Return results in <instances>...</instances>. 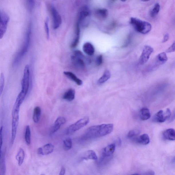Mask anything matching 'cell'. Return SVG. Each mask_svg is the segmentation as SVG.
<instances>
[{"label": "cell", "mask_w": 175, "mask_h": 175, "mask_svg": "<svg viewBox=\"0 0 175 175\" xmlns=\"http://www.w3.org/2000/svg\"><path fill=\"white\" fill-rule=\"evenodd\" d=\"M134 139L138 143L143 145H147L150 142L149 136L146 134H143L139 137H135Z\"/></svg>", "instance_id": "20"}, {"label": "cell", "mask_w": 175, "mask_h": 175, "mask_svg": "<svg viewBox=\"0 0 175 175\" xmlns=\"http://www.w3.org/2000/svg\"><path fill=\"white\" fill-rule=\"evenodd\" d=\"M116 145L115 144H111L103 148L102 154L104 157H109L113 154L115 150Z\"/></svg>", "instance_id": "16"}, {"label": "cell", "mask_w": 175, "mask_h": 175, "mask_svg": "<svg viewBox=\"0 0 175 175\" xmlns=\"http://www.w3.org/2000/svg\"><path fill=\"white\" fill-rule=\"evenodd\" d=\"M84 56L82 52L79 50L75 51L71 57L72 63L76 66L82 68L85 65L83 58Z\"/></svg>", "instance_id": "9"}, {"label": "cell", "mask_w": 175, "mask_h": 175, "mask_svg": "<svg viewBox=\"0 0 175 175\" xmlns=\"http://www.w3.org/2000/svg\"><path fill=\"white\" fill-rule=\"evenodd\" d=\"M83 50L85 54L88 56L93 55L95 52V49L93 46L90 42H86L83 46Z\"/></svg>", "instance_id": "19"}, {"label": "cell", "mask_w": 175, "mask_h": 175, "mask_svg": "<svg viewBox=\"0 0 175 175\" xmlns=\"http://www.w3.org/2000/svg\"><path fill=\"white\" fill-rule=\"evenodd\" d=\"M0 38L1 39L6 33L9 17L6 12L1 11L0 13Z\"/></svg>", "instance_id": "8"}, {"label": "cell", "mask_w": 175, "mask_h": 175, "mask_svg": "<svg viewBox=\"0 0 175 175\" xmlns=\"http://www.w3.org/2000/svg\"><path fill=\"white\" fill-rule=\"evenodd\" d=\"M163 135L168 140H175V130L172 128L168 129L164 132Z\"/></svg>", "instance_id": "22"}, {"label": "cell", "mask_w": 175, "mask_h": 175, "mask_svg": "<svg viewBox=\"0 0 175 175\" xmlns=\"http://www.w3.org/2000/svg\"><path fill=\"white\" fill-rule=\"evenodd\" d=\"M168 60V58L166 53L162 52L156 56L155 61L152 63L151 66L155 69L159 65L165 64Z\"/></svg>", "instance_id": "12"}, {"label": "cell", "mask_w": 175, "mask_h": 175, "mask_svg": "<svg viewBox=\"0 0 175 175\" xmlns=\"http://www.w3.org/2000/svg\"><path fill=\"white\" fill-rule=\"evenodd\" d=\"M50 10L52 17L53 28L54 30L57 29L62 24V19L61 16L55 7L52 4L50 5Z\"/></svg>", "instance_id": "7"}, {"label": "cell", "mask_w": 175, "mask_h": 175, "mask_svg": "<svg viewBox=\"0 0 175 175\" xmlns=\"http://www.w3.org/2000/svg\"><path fill=\"white\" fill-rule=\"evenodd\" d=\"M64 147L66 150H69L71 149L72 146V142L71 139L68 138L63 141Z\"/></svg>", "instance_id": "31"}, {"label": "cell", "mask_w": 175, "mask_h": 175, "mask_svg": "<svg viewBox=\"0 0 175 175\" xmlns=\"http://www.w3.org/2000/svg\"><path fill=\"white\" fill-rule=\"evenodd\" d=\"M103 58L102 55L99 56L97 57L96 59V63L98 66L101 65L103 63Z\"/></svg>", "instance_id": "36"}, {"label": "cell", "mask_w": 175, "mask_h": 175, "mask_svg": "<svg viewBox=\"0 0 175 175\" xmlns=\"http://www.w3.org/2000/svg\"><path fill=\"white\" fill-rule=\"evenodd\" d=\"M3 126H1V130H0V138H1V141H1V148L3 144Z\"/></svg>", "instance_id": "38"}, {"label": "cell", "mask_w": 175, "mask_h": 175, "mask_svg": "<svg viewBox=\"0 0 175 175\" xmlns=\"http://www.w3.org/2000/svg\"><path fill=\"white\" fill-rule=\"evenodd\" d=\"M139 117L143 121H146L151 117V114L149 109L146 107L143 108L139 112Z\"/></svg>", "instance_id": "24"}, {"label": "cell", "mask_w": 175, "mask_h": 175, "mask_svg": "<svg viewBox=\"0 0 175 175\" xmlns=\"http://www.w3.org/2000/svg\"><path fill=\"white\" fill-rule=\"evenodd\" d=\"M40 175H45L44 174H41Z\"/></svg>", "instance_id": "44"}, {"label": "cell", "mask_w": 175, "mask_h": 175, "mask_svg": "<svg viewBox=\"0 0 175 175\" xmlns=\"http://www.w3.org/2000/svg\"><path fill=\"white\" fill-rule=\"evenodd\" d=\"M66 122L65 118L63 117H59L56 120L51 130V134L56 133L59 130L62 125Z\"/></svg>", "instance_id": "14"}, {"label": "cell", "mask_w": 175, "mask_h": 175, "mask_svg": "<svg viewBox=\"0 0 175 175\" xmlns=\"http://www.w3.org/2000/svg\"><path fill=\"white\" fill-rule=\"evenodd\" d=\"M49 20L48 17H46L45 21V29L46 36L48 39H49L50 34H49Z\"/></svg>", "instance_id": "32"}, {"label": "cell", "mask_w": 175, "mask_h": 175, "mask_svg": "<svg viewBox=\"0 0 175 175\" xmlns=\"http://www.w3.org/2000/svg\"><path fill=\"white\" fill-rule=\"evenodd\" d=\"M139 133V132L138 131L131 130L129 132L128 134H127V137L129 138H132L135 137L136 136L138 135Z\"/></svg>", "instance_id": "34"}, {"label": "cell", "mask_w": 175, "mask_h": 175, "mask_svg": "<svg viewBox=\"0 0 175 175\" xmlns=\"http://www.w3.org/2000/svg\"><path fill=\"white\" fill-rule=\"evenodd\" d=\"M169 35L168 33H166V34L164 35L163 40H162V42L163 43H165L166 42H167L169 40Z\"/></svg>", "instance_id": "39"}, {"label": "cell", "mask_w": 175, "mask_h": 175, "mask_svg": "<svg viewBox=\"0 0 175 175\" xmlns=\"http://www.w3.org/2000/svg\"><path fill=\"white\" fill-rule=\"evenodd\" d=\"M65 173V169L64 167H62L59 175H64Z\"/></svg>", "instance_id": "41"}, {"label": "cell", "mask_w": 175, "mask_h": 175, "mask_svg": "<svg viewBox=\"0 0 175 175\" xmlns=\"http://www.w3.org/2000/svg\"><path fill=\"white\" fill-rule=\"evenodd\" d=\"M174 161L175 162V157H174Z\"/></svg>", "instance_id": "43"}, {"label": "cell", "mask_w": 175, "mask_h": 175, "mask_svg": "<svg viewBox=\"0 0 175 175\" xmlns=\"http://www.w3.org/2000/svg\"><path fill=\"white\" fill-rule=\"evenodd\" d=\"M144 175H155V173L153 170H150L145 173Z\"/></svg>", "instance_id": "40"}, {"label": "cell", "mask_w": 175, "mask_h": 175, "mask_svg": "<svg viewBox=\"0 0 175 175\" xmlns=\"http://www.w3.org/2000/svg\"><path fill=\"white\" fill-rule=\"evenodd\" d=\"M25 157V153L24 150L22 148H20L17 153L16 159L19 166H21L24 162Z\"/></svg>", "instance_id": "28"}, {"label": "cell", "mask_w": 175, "mask_h": 175, "mask_svg": "<svg viewBox=\"0 0 175 175\" xmlns=\"http://www.w3.org/2000/svg\"><path fill=\"white\" fill-rule=\"evenodd\" d=\"M96 15L97 17L101 19H105L107 18L108 15V10L106 9H99L96 11Z\"/></svg>", "instance_id": "26"}, {"label": "cell", "mask_w": 175, "mask_h": 175, "mask_svg": "<svg viewBox=\"0 0 175 175\" xmlns=\"http://www.w3.org/2000/svg\"><path fill=\"white\" fill-rule=\"evenodd\" d=\"M75 91L72 88H70L64 94L63 99L68 101H71L75 98Z\"/></svg>", "instance_id": "18"}, {"label": "cell", "mask_w": 175, "mask_h": 175, "mask_svg": "<svg viewBox=\"0 0 175 175\" xmlns=\"http://www.w3.org/2000/svg\"><path fill=\"white\" fill-rule=\"evenodd\" d=\"M175 119V112L174 113V114H173L171 117L169 119V122H171L173 121Z\"/></svg>", "instance_id": "42"}, {"label": "cell", "mask_w": 175, "mask_h": 175, "mask_svg": "<svg viewBox=\"0 0 175 175\" xmlns=\"http://www.w3.org/2000/svg\"><path fill=\"white\" fill-rule=\"evenodd\" d=\"M31 131L29 125L26 126L25 130V139L26 144L28 145H30L31 143Z\"/></svg>", "instance_id": "29"}, {"label": "cell", "mask_w": 175, "mask_h": 175, "mask_svg": "<svg viewBox=\"0 0 175 175\" xmlns=\"http://www.w3.org/2000/svg\"><path fill=\"white\" fill-rule=\"evenodd\" d=\"M20 106L19 104L15 102L12 109L11 137L10 140L11 145L13 144L16 135L17 127L18 126Z\"/></svg>", "instance_id": "3"}, {"label": "cell", "mask_w": 175, "mask_h": 175, "mask_svg": "<svg viewBox=\"0 0 175 175\" xmlns=\"http://www.w3.org/2000/svg\"><path fill=\"white\" fill-rule=\"evenodd\" d=\"M113 124H103L90 127L86 131L85 136L88 137H104L110 134L113 130Z\"/></svg>", "instance_id": "1"}, {"label": "cell", "mask_w": 175, "mask_h": 175, "mask_svg": "<svg viewBox=\"0 0 175 175\" xmlns=\"http://www.w3.org/2000/svg\"><path fill=\"white\" fill-rule=\"evenodd\" d=\"M111 76V74L109 70H106L104 72L103 75L99 79L98 84H104L110 78Z\"/></svg>", "instance_id": "27"}, {"label": "cell", "mask_w": 175, "mask_h": 175, "mask_svg": "<svg viewBox=\"0 0 175 175\" xmlns=\"http://www.w3.org/2000/svg\"><path fill=\"white\" fill-rule=\"evenodd\" d=\"M31 33V24H30L26 30L22 46L20 50L16 55L13 60V64L14 66H17L19 65L21 60L27 53L30 42Z\"/></svg>", "instance_id": "2"}, {"label": "cell", "mask_w": 175, "mask_h": 175, "mask_svg": "<svg viewBox=\"0 0 175 175\" xmlns=\"http://www.w3.org/2000/svg\"><path fill=\"white\" fill-rule=\"evenodd\" d=\"M63 73L67 77L75 82L78 85H82L83 84L82 81L78 78L75 74L72 73V72L69 71H65L63 72Z\"/></svg>", "instance_id": "17"}, {"label": "cell", "mask_w": 175, "mask_h": 175, "mask_svg": "<svg viewBox=\"0 0 175 175\" xmlns=\"http://www.w3.org/2000/svg\"><path fill=\"white\" fill-rule=\"evenodd\" d=\"M160 9V5L158 3H156L154 7L150 11V15L152 17H154L158 15Z\"/></svg>", "instance_id": "30"}, {"label": "cell", "mask_w": 175, "mask_h": 175, "mask_svg": "<svg viewBox=\"0 0 175 175\" xmlns=\"http://www.w3.org/2000/svg\"><path fill=\"white\" fill-rule=\"evenodd\" d=\"M80 30L79 27V24L78 22L76 24V29L75 33V39L72 42L71 44V47L72 48H74L76 47L79 43V37H80Z\"/></svg>", "instance_id": "23"}, {"label": "cell", "mask_w": 175, "mask_h": 175, "mask_svg": "<svg viewBox=\"0 0 175 175\" xmlns=\"http://www.w3.org/2000/svg\"><path fill=\"white\" fill-rule=\"evenodd\" d=\"M153 52L154 49L152 47L149 46H145L139 58V64L143 65L145 64L149 59L150 56Z\"/></svg>", "instance_id": "10"}, {"label": "cell", "mask_w": 175, "mask_h": 175, "mask_svg": "<svg viewBox=\"0 0 175 175\" xmlns=\"http://www.w3.org/2000/svg\"><path fill=\"white\" fill-rule=\"evenodd\" d=\"M34 1H30V0L27 1V8L29 11H31L33 10L34 6Z\"/></svg>", "instance_id": "35"}, {"label": "cell", "mask_w": 175, "mask_h": 175, "mask_svg": "<svg viewBox=\"0 0 175 175\" xmlns=\"http://www.w3.org/2000/svg\"><path fill=\"white\" fill-rule=\"evenodd\" d=\"M175 52V41H174L172 45H171L170 47L168 48L167 50H166V52L167 53H171L174 52Z\"/></svg>", "instance_id": "37"}, {"label": "cell", "mask_w": 175, "mask_h": 175, "mask_svg": "<svg viewBox=\"0 0 175 175\" xmlns=\"http://www.w3.org/2000/svg\"><path fill=\"white\" fill-rule=\"evenodd\" d=\"M30 66L29 65H26L25 67L23 75L21 81V92L27 95L29 91L30 85Z\"/></svg>", "instance_id": "5"}, {"label": "cell", "mask_w": 175, "mask_h": 175, "mask_svg": "<svg viewBox=\"0 0 175 175\" xmlns=\"http://www.w3.org/2000/svg\"><path fill=\"white\" fill-rule=\"evenodd\" d=\"M137 175V174H133V175Z\"/></svg>", "instance_id": "45"}, {"label": "cell", "mask_w": 175, "mask_h": 175, "mask_svg": "<svg viewBox=\"0 0 175 175\" xmlns=\"http://www.w3.org/2000/svg\"><path fill=\"white\" fill-rule=\"evenodd\" d=\"M82 158L85 160H98V157L94 151L90 150L85 152L82 156Z\"/></svg>", "instance_id": "21"}, {"label": "cell", "mask_w": 175, "mask_h": 175, "mask_svg": "<svg viewBox=\"0 0 175 175\" xmlns=\"http://www.w3.org/2000/svg\"><path fill=\"white\" fill-rule=\"evenodd\" d=\"M91 12L89 8L86 6L82 7L80 9L79 12L77 22L80 24V23L85 20L86 17L89 16Z\"/></svg>", "instance_id": "15"}, {"label": "cell", "mask_w": 175, "mask_h": 175, "mask_svg": "<svg viewBox=\"0 0 175 175\" xmlns=\"http://www.w3.org/2000/svg\"><path fill=\"white\" fill-rule=\"evenodd\" d=\"M5 85V77L4 74L2 73L1 74L0 78V94L1 95L3 93Z\"/></svg>", "instance_id": "33"}, {"label": "cell", "mask_w": 175, "mask_h": 175, "mask_svg": "<svg viewBox=\"0 0 175 175\" xmlns=\"http://www.w3.org/2000/svg\"><path fill=\"white\" fill-rule=\"evenodd\" d=\"M41 109L38 106L35 107L34 110L33 119L34 122L37 123L40 121L41 117Z\"/></svg>", "instance_id": "25"}, {"label": "cell", "mask_w": 175, "mask_h": 175, "mask_svg": "<svg viewBox=\"0 0 175 175\" xmlns=\"http://www.w3.org/2000/svg\"><path fill=\"white\" fill-rule=\"evenodd\" d=\"M171 112L170 109H167L165 113L161 110L157 112L153 118V121L155 122L162 123L170 118Z\"/></svg>", "instance_id": "11"}, {"label": "cell", "mask_w": 175, "mask_h": 175, "mask_svg": "<svg viewBox=\"0 0 175 175\" xmlns=\"http://www.w3.org/2000/svg\"><path fill=\"white\" fill-rule=\"evenodd\" d=\"M54 146L50 143L46 144L45 145L38 148V154L42 155H47L52 153L54 151Z\"/></svg>", "instance_id": "13"}, {"label": "cell", "mask_w": 175, "mask_h": 175, "mask_svg": "<svg viewBox=\"0 0 175 175\" xmlns=\"http://www.w3.org/2000/svg\"><path fill=\"white\" fill-rule=\"evenodd\" d=\"M130 23L138 32L145 34L151 31V24L146 21L132 17L130 19Z\"/></svg>", "instance_id": "4"}, {"label": "cell", "mask_w": 175, "mask_h": 175, "mask_svg": "<svg viewBox=\"0 0 175 175\" xmlns=\"http://www.w3.org/2000/svg\"><path fill=\"white\" fill-rule=\"evenodd\" d=\"M89 122V118L88 117H85L70 125L67 129L66 134L69 135L74 133L85 126Z\"/></svg>", "instance_id": "6"}]
</instances>
